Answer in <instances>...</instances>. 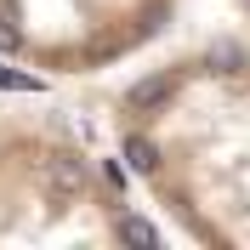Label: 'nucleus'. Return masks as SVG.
<instances>
[{"mask_svg": "<svg viewBox=\"0 0 250 250\" xmlns=\"http://www.w3.org/2000/svg\"><path fill=\"white\" fill-rule=\"evenodd\" d=\"M114 148L193 245L250 250V40H199L114 97Z\"/></svg>", "mask_w": 250, "mask_h": 250, "instance_id": "obj_1", "label": "nucleus"}, {"mask_svg": "<svg viewBox=\"0 0 250 250\" xmlns=\"http://www.w3.org/2000/svg\"><path fill=\"white\" fill-rule=\"evenodd\" d=\"M159 228L142 216L125 176L74 125L23 114L0 120V245H142Z\"/></svg>", "mask_w": 250, "mask_h": 250, "instance_id": "obj_2", "label": "nucleus"}, {"mask_svg": "<svg viewBox=\"0 0 250 250\" xmlns=\"http://www.w3.org/2000/svg\"><path fill=\"white\" fill-rule=\"evenodd\" d=\"M182 0H0V62L40 80H97L171 34Z\"/></svg>", "mask_w": 250, "mask_h": 250, "instance_id": "obj_3", "label": "nucleus"}, {"mask_svg": "<svg viewBox=\"0 0 250 250\" xmlns=\"http://www.w3.org/2000/svg\"><path fill=\"white\" fill-rule=\"evenodd\" d=\"M239 12H245V17H250V0H239Z\"/></svg>", "mask_w": 250, "mask_h": 250, "instance_id": "obj_4", "label": "nucleus"}]
</instances>
